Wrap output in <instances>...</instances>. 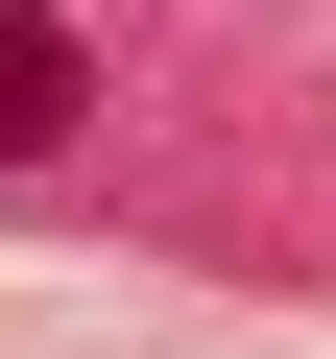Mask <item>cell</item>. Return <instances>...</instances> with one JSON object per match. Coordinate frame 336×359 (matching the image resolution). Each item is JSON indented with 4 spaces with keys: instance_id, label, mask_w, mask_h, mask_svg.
<instances>
[{
    "instance_id": "6da1fadb",
    "label": "cell",
    "mask_w": 336,
    "mask_h": 359,
    "mask_svg": "<svg viewBox=\"0 0 336 359\" xmlns=\"http://www.w3.org/2000/svg\"><path fill=\"white\" fill-rule=\"evenodd\" d=\"M72 96H96V48L49 25V0H0V168H49V144H72Z\"/></svg>"
}]
</instances>
